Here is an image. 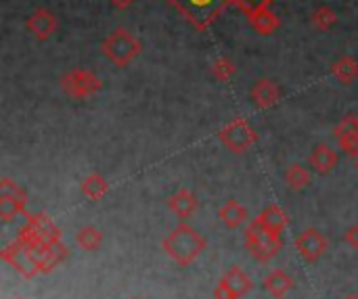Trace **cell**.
Masks as SVG:
<instances>
[{
    "mask_svg": "<svg viewBox=\"0 0 358 299\" xmlns=\"http://www.w3.org/2000/svg\"><path fill=\"white\" fill-rule=\"evenodd\" d=\"M206 249V239L189 224H178L166 239H164V251L178 264L189 266L193 264Z\"/></svg>",
    "mask_w": 358,
    "mask_h": 299,
    "instance_id": "cell-1",
    "label": "cell"
},
{
    "mask_svg": "<svg viewBox=\"0 0 358 299\" xmlns=\"http://www.w3.org/2000/svg\"><path fill=\"white\" fill-rule=\"evenodd\" d=\"M245 245H248V251L262 264L271 262L273 258L279 256L281 247H283V241H281V235L268 231L266 226L260 224V220L256 218L248 231H245Z\"/></svg>",
    "mask_w": 358,
    "mask_h": 299,
    "instance_id": "cell-2",
    "label": "cell"
},
{
    "mask_svg": "<svg viewBox=\"0 0 358 299\" xmlns=\"http://www.w3.org/2000/svg\"><path fill=\"white\" fill-rule=\"evenodd\" d=\"M103 48H105L107 57H109L111 61H115L117 65L130 63V61L138 54V50H141L138 42H136L126 29H115V31L105 40Z\"/></svg>",
    "mask_w": 358,
    "mask_h": 299,
    "instance_id": "cell-3",
    "label": "cell"
},
{
    "mask_svg": "<svg viewBox=\"0 0 358 299\" xmlns=\"http://www.w3.org/2000/svg\"><path fill=\"white\" fill-rule=\"evenodd\" d=\"M250 291H252V279L245 275L241 266H233L227 270V275L214 289V299H241Z\"/></svg>",
    "mask_w": 358,
    "mask_h": 299,
    "instance_id": "cell-4",
    "label": "cell"
},
{
    "mask_svg": "<svg viewBox=\"0 0 358 299\" xmlns=\"http://www.w3.org/2000/svg\"><path fill=\"white\" fill-rule=\"evenodd\" d=\"M220 140L233 153H245L256 143V132H254V128H250V124L245 119L237 117L220 130Z\"/></svg>",
    "mask_w": 358,
    "mask_h": 299,
    "instance_id": "cell-5",
    "label": "cell"
},
{
    "mask_svg": "<svg viewBox=\"0 0 358 299\" xmlns=\"http://www.w3.org/2000/svg\"><path fill=\"white\" fill-rule=\"evenodd\" d=\"M23 214H25V195L13 180L2 178L0 180V218H2V222H13L15 218H19Z\"/></svg>",
    "mask_w": 358,
    "mask_h": 299,
    "instance_id": "cell-6",
    "label": "cell"
},
{
    "mask_svg": "<svg viewBox=\"0 0 358 299\" xmlns=\"http://www.w3.org/2000/svg\"><path fill=\"white\" fill-rule=\"evenodd\" d=\"M31 260L38 264L40 272H50L55 270L65 258H67V247L57 241V243H36L31 247H27Z\"/></svg>",
    "mask_w": 358,
    "mask_h": 299,
    "instance_id": "cell-7",
    "label": "cell"
},
{
    "mask_svg": "<svg viewBox=\"0 0 358 299\" xmlns=\"http://www.w3.org/2000/svg\"><path fill=\"white\" fill-rule=\"evenodd\" d=\"M329 249V241L327 237L317 231V228H306L296 237V251L306 260V262H317L319 258L325 256V251Z\"/></svg>",
    "mask_w": 358,
    "mask_h": 299,
    "instance_id": "cell-8",
    "label": "cell"
},
{
    "mask_svg": "<svg viewBox=\"0 0 358 299\" xmlns=\"http://www.w3.org/2000/svg\"><path fill=\"white\" fill-rule=\"evenodd\" d=\"M2 260L4 262H8L23 279H34V277H38V275H42L40 272V268H38V264L31 260V256H29V251H27V247L21 243V241H15L13 245H8V247H4L2 249Z\"/></svg>",
    "mask_w": 358,
    "mask_h": 299,
    "instance_id": "cell-9",
    "label": "cell"
},
{
    "mask_svg": "<svg viewBox=\"0 0 358 299\" xmlns=\"http://www.w3.org/2000/svg\"><path fill=\"white\" fill-rule=\"evenodd\" d=\"M63 88L71 96H88V94H92V92H96L101 88V82L90 71L76 69V71H71V73H67L63 78Z\"/></svg>",
    "mask_w": 358,
    "mask_h": 299,
    "instance_id": "cell-10",
    "label": "cell"
},
{
    "mask_svg": "<svg viewBox=\"0 0 358 299\" xmlns=\"http://www.w3.org/2000/svg\"><path fill=\"white\" fill-rule=\"evenodd\" d=\"M336 138L342 147V151H346V155L358 157V117L357 115H348L344 117L338 128H336Z\"/></svg>",
    "mask_w": 358,
    "mask_h": 299,
    "instance_id": "cell-11",
    "label": "cell"
},
{
    "mask_svg": "<svg viewBox=\"0 0 358 299\" xmlns=\"http://www.w3.org/2000/svg\"><path fill=\"white\" fill-rule=\"evenodd\" d=\"M174 2L182 10H187L191 15V19H197L199 23H206L222 6L224 0H174Z\"/></svg>",
    "mask_w": 358,
    "mask_h": 299,
    "instance_id": "cell-12",
    "label": "cell"
},
{
    "mask_svg": "<svg viewBox=\"0 0 358 299\" xmlns=\"http://www.w3.org/2000/svg\"><path fill=\"white\" fill-rule=\"evenodd\" d=\"M294 287H296V281L292 279V275H287L279 268L268 272V277L264 279V289L275 299H283Z\"/></svg>",
    "mask_w": 358,
    "mask_h": 299,
    "instance_id": "cell-13",
    "label": "cell"
},
{
    "mask_svg": "<svg viewBox=\"0 0 358 299\" xmlns=\"http://www.w3.org/2000/svg\"><path fill=\"white\" fill-rule=\"evenodd\" d=\"M168 207L180 218V220H187L193 216V212L197 210V199L191 191L187 189H180L176 191L170 199H168Z\"/></svg>",
    "mask_w": 358,
    "mask_h": 299,
    "instance_id": "cell-14",
    "label": "cell"
},
{
    "mask_svg": "<svg viewBox=\"0 0 358 299\" xmlns=\"http://www.w3.org/2000/svg\"><path fill=\"white\" fill-rule=\"evenodd\" d=\"M27 222H29V226L34 228V233L38 235L40 241H44V243H57V241H61V231L57 228V224L48 216L38 214V216L27 218Z\"/></svg>",
    "mask_w": 358,
    "mask_h": 299,
    "instance_id": "cell-15",
    "label": "cell"
},
{
    "mask_svg": "<svg viewBox=\"0 0 358 299\" xmlns=\"http://www.w3.org/2000/svg\"><path fill=\"white\" fill-rule=\"evenodd\" d=\"M338 163V153L329 147V145H319L313 155H310V166L319 172V174H327L336 168Z\"/></svg>",
    "mask_w": 358,
    "mask_h": 299,
    "instance_id": "cell-16",
    "label": "cell"
},
{
    "mask_svg": "<svg viewBox=\"0 0 358 299\" xmlns=\"http://www.w3.org/2000/svg\"><path fill=\"white\" fill-rule=\"evenodd\" d=\"M252 99L256 101L258 107H273V105H277V101L281 99V90L277 88L275 82L262 80V82H258V84L254 86Z\"/></svg>",
    "mask_w": 358,
    "mask_h": 299,
    "instance_id": "cell-17",
    "label": "cell"
},
{
    "mask_svg": "<svg viewBox=\"0 0 358 299\" xmlns=\"http://www.w3.org/2000/svg\"><path fill=\"white\" fill-rule=\"evenodd\" d=\"M258 220H260V224L262 226H266L268 231H273V233H277V235H281L283 231H285V226H287V214L279 207V205H271V207H266L260 216H258Z\"/></svg>",
    "mask_w": 358,
    "mask_h": 299,
    "instance_id": "cell-18",
    "label": "cell"
},
{
    "mask_svg": "<svg viewBox=\"0 0 358 299\" xmlns=\"http://www.w3.org/2000/svg\"><path fill=\"white\" fill-rule=\"evenodd\" d=\"M55 25H57L55 15L48 13V10H44V8H38V10L29 17V21H27V27H29L38 38H46V36L55 29Z\"/></svg>",
    "mask_w": 358,
    "mask_h": 299,
    "instance_id": "cell-19",
    "label": "cell"
},
{
    "mask_svg": "<svg viewBox=\"0 0 358 299\" xmlns=\"http://www.w3.org/2000/svg\"><path fill=\"white\" fill-rule=\"evenodd\" d=\"M220 218L229 228H239L248 220V210L239 201H229L220 207Z\"/></svg>",
    "mask_w": 358,
    "mask_h": 299,
    "instance_id": "cell-20",
    "label": "cell"
},
{
    "mask_svg": "<svg viewBox=\"0 0 358 299\" xmlns=\"http://www.w3.org/2000/svg\"><path fill=\"white\" fill-rule=\"evenodd\" d=\"M109 191L107 180L101 174H90L82 180V193L90 199V201H99L101 197H105Z\"/></svg>",
    "mask_w": 358,
    "mask_h": 299,
    "instance_id": "cell-21",
    "label": "cell"
},
{
    "mask_svg": "<svg viewBox=\"0 0 358 299\" xmlns=\"http://www.w3.org/2000/svg\"><path fill=\"white\" fill-rule=\"evenodd\" d=\"M76 243L80 249L84 251H96L103 243V233L94 226H84L78 235H76Z\"/></svg>",
    "mask_w": 358,
    "mask_h": 299,
    "instance_id": "cell-22",
    "label": "cell"
},
{
    "mask_svg": "<svg viewBox=\"0 0 358 299\" xmlns=\"http://www.w3.org/2000/svg\"><path fill=\"white\" fill-rule=\"evenodd\" d=\"M285 180H287V184L294 189V191H302V189H306L310 182H313V176H310V172L306 170V168H302V166H289L287 168V172H285Z\"/></svg>",
    "mask_w": 358,
    "mask_h": 299,
    "instance_id": "cell-23",
    "label": "cell"
},
{
    "mask_svg": "<svg viewBox=\"0 0 358 299\" xmlns=\"http://www.w3.org/2000/svg\"><path fill=\"white\" fill-rule=\"evenodd\" d=\"M334 75H336L340 82L348 84L350 80H355V78L358 75V63L352 59V57H344V59H340V61L334 65Z\"/></svg>",
    "mask_w": 358,
    "mask_h": 299,
    "instance_id": "cell-24",
    "label": "cell"
},
{
    "mask_svg": "<svg viewBox=\"0 0 358 299\" xmlns=\"http://www.w3.org/2000/svg\"><path fill=\"white\" fill-rule=\"evenodd\" d=\"M252 25L260 31V34H271L277 27V17L273 13H268L266 8H258L252 15Z\"/></svg>",
    "mask_w": 358,
    "mask_h": 299,
    "instance_id": "cell-25",
    "label": "cell"
},
{
    "mask_svg": "<svg viewBox=\"0 0 358 299\" xmlns=\"http://www.w3.org/2000/svg\"><path fill=\"white\" fill-rule=\"evenodd\" d=\"M336 21H338L336 13H334V10H329L327 6H321V8L315 13V25H317V27H321V29H329Z\"/></svg>",
    "mask_w": 358,
    "mask_h": 299,
    "instance_id": "cell-26",
    "label": "cell"
},
{
    "mask_svg": "<svg viewBox=\"0 0 358 299\" xmlns=\"http://www.w3.org/2000/svg\"><path fill=\"white\" fill-rule=\"evenodd\" d=\"M233 73H235V65L229 61V59H218L216 61V65H214V75L218 78V80H231L233 78Z\"/></svg>",
    "mask_w": 358,
    "mask_h": 299,
    "instance_id": "cell-27",
    "label": "cell"
},
{
    "mask_svg": "<svg viewBox=\"0 0 358 299\" xmlns=\"http://www.w3.org/2000/svg\"><path fill=\"white\" fill-rule=\"evenodd\" d=\"M346 243H348L350 247L358 249V224L357 226H352V228H348V233H346Z\"/></svg>",
    "mask_w": 358,
    "mask_h": 299,
    "instance_id": "cell-28",
    "label": "cell"
},
{
    "mask_svg": "<svg viewBox=\"0 0 358 299\" xmlns=\"http://www.w3.org/2000/svg\"><path fill=\"white\" fill-rule=\"evenodd\" d=\"M245 2H262V0H245Z\"/></svg>",
    "mask_w": 358,
    "mask_h": 299,
    "instance_id": "cell-29",
    "label": "cell"
},
{
    "mask_svg": "<svg viewBox=\"0 0 358 299\" xmlns=\"http://www.w3.org/2000/svg\"><path fill=\"white\" fill-rule=\"evenodd\" d=\"M346 299H358V296H352V298H346Z\"/></svg>",
    "mask_w": 358,
    "mask_h": 299,
    "instance_id": "cell-30",
    "label": "cell"
},
{
    "mask_svg": "<svg viewBox=\"0 0 358 299\" xmlns=\"http://www.w3.org/2000/svg\"><path fill=\"white\" fill-rule=\"evenodd\" d=\"M357 170H358V157H357Z\"/></svg>",
    "mask_w": 358,
    "mask_h": 299,
    "instance_id": "cell-31",
    "label": "cell"
},
{
    "mask_svg": "<svg viewBox=\"0 0 358 299\" xmlns=\"http://www.w3.org/2000/svg\"><path fill=\"white\" fill-rule=\"evenodd\" d=\"M15 299H23V298H15Z\"/></svg>",
    "mask_w": 358,
    "mask_h": 299,
    "instance_id": "cell-32",
    "label": "cell"
}]
</instances>
